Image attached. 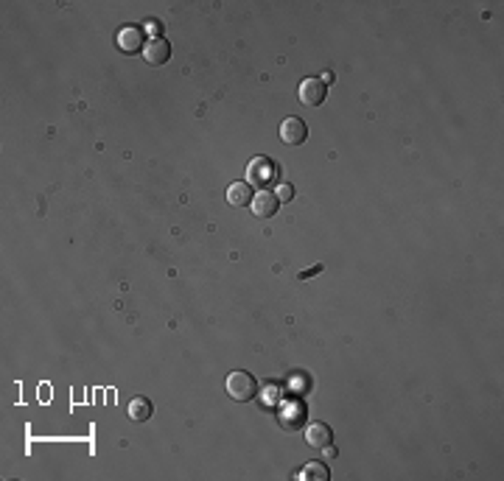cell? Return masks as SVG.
Returning <instances> with one entry per match:
<instances>
[{
  "label": "cell",
  "mask_w": 504,
  "mask_h": 481,
  "mask_svg": "<svg viewBox=\"0 0 504 481\" xmlns=\"http://www.w3.org/2000/svg\"><path fill=\"white\" fill-rule=\"evenodd\" d=\"M322 450H325V459H334V456H336V448H331V445L322 448Z\"/></svg>",
  "instance_id": "5bb4252c"
},
{
  "label": "cell",
  "mask_w": 504,
  "mask_h": 481,
  "mask_svg": "<svg viewBox=\"0 0 504 481\" xmlns=\"http://www.w3.org/2000/svg\"><path fill=\"white\" fill-rule=\"evenodd\" d=\"M250 207H252V216H255V219H272V216L277 213L280 202H277V196H274L272 190H258V193H252Z\"/></svg>",
  "instance_id": "8992f818"
},
{
  "label": "cell",
  "mask_w": 504,
  "mask_h": 481,
  "mask_svg": "<svg viewBox=\"0 0 504 481\" xmlns=\"http://www.w3.org/2000/svg\"><path fill=\"white\" fill-rule=\"evenodd\" d=\"M306 138H309L306 120H300L297 115H294V118H286V120L280 123V140H283L286 146H300V143H306Z\"/></svg>",
  "instance_id": "5b68a950"
},
{
  "label": "cell",
  "mask_w": 504,
  "mask_h": 481,
  "mask_svg": "<svg viewBox=\"0 0 504 481\" xmlns=\"http://www.w3.org/2000/svg\"><path fill=\"white\" fill-rule=\"evenodd\" d=\"M126 414H129L132 423H146V420H152V414H155V403H152L149 398H140V395H138V398L129 400Z\"/></svg>",
  "instance_id": "9c48e42d"
},
{
  "label": "cell",
  "mask_w": 504,
  "mask_h": 481,
  "mask_svg": "<svg viewBox=\"0 0 504 481\" xmlns=\"http://www.w3.org/2000/svg\"><path fill=\"white\" fill-rule=\"evenodd\" d=\"M171 59V42L165 37H149L146 45H143V62L152 65V68H160Z\"/></svg>",
  "instance_id": "3957f363"
},
{
  "label": "cell",
  "mask_w": 504,
  "mask_h": 481,
  "mask_svg": "<svg viewBox=\"0 0 504 481\" xmlns=\"http://www.w3.org/2000/svg\"><path fill=\"white\" fill-rule=\"evenodd\" d=\"M225 389H227V395L233 398L235 403H247V400L255 398V392H258V381H255V375L238 370V372H230V375H227Z\"/></svg>",
  "instance_id": "6da1fadb"
},
{
  "label": "cell",
  "mask_w": 504,
  "mask_h": 481,
  "mask_svg": "<svg viewBox=\"0 0 504 481\" xmlns=\"http://www.w3.org/2000/svg\"><path fill=\"white\" fill-rule=\"evenodd\" d=\"M227 202H230L233 207H250V202H252V187L247 185V182H233V185L227 187Z\"/></svg>",
  "instance_id": "8fae6325"
},
{
  "label": "cell",
  "mask_w": 504,
  "mask_h": 481,
  "mask_svg": "<svg viewBox=\"0 0 504 481\" xmlns=\"http://www.w3.org/2000/svg\"><path fill=\"white\" fill-rule=\"evenodd\" d=\"M274 196H277V202L283 205V202H292V196H294V190H292V185H280L277 190H274Z\"/></svg>",
  "instance_id": "4fadbf2b"
},
{
  "label": "cell",
  "mask_w": 504,
  "mask_h": 481,
  "mask_svg": "<svg viewBox=\"0 0 504 481\" xmlns=\"http://www.w3.org/2000/svg\"><path fill=\"white\" fill-rule=\"evenodd\" d=\"M306 443L311 448H328V445L334 443V431H331V425H325V423H309L306 425Z\"/></svg>",
  "instance_id": "ba28073f"
},
{
  "label": "cell",
  "mask_w": 504,
  "mask_h": 481,
  "mask_svg": "<svg viewBox=\"0 0 504 481\" xmlns=\"http://www.w3.org/2000/svg\"><path fill=\"white\" fill-rule=\"evenodd\" d=\"M277 180V165L267 160V157H255L250 160L247 165V185H255V187H267Z\"/></svg>",
  "instance_id": "7a4b0ae2"
},
{
  "label": "cell",
  "mask_w": 504,
  "mask_h": 481,
  "mask_svg": "<svg viewBox=\"0 0 504 481\" xmlns=\"http://www.w3.org/2000/svg\"><path fill=\"white\" fill-rule=\"evenodd\" d=\"M325 93H328V87L322 84V78H303L297 87V101L303 107H319L325 101Z\"/></svg>",
  "instance_id": "277c9868"
},
{
  "label": "cell",
  "mask_w": 504,
  "mask_h": 481,
  "mask_svg": "<svg viewBox=\"0 0 504 481\" xmlns=\"http://www.w3.org/2000/svg\"><path fill=\"white\" fill-rule=\"evenodd\" d=\"M280 425H283V428H297V425H303V406L289 403V411H280Z\"/></svg>",
  "instance_id": "7c38bea8"
},
{
  "label": "cell",
  "mask_w": 504,
  "mask_h": 481,
  "mask_svg": "<svg viewBox=\"0 0 504 481\" xmlns=\"http://www.w3.org/2000/svg\"><path fill=\"white\" fill-rule=\"evenodd\" d=\"M115 45L118 51H123V53H138V51H143V31L138 29V26H123L120 31L115 34Z\"/></svg>",
  "instance_id": "52a82bcc"
},
{
  "label": "cell",
  "mask_w": 504,
  "mask_h": 481,
  "mask_svg": "<svg viewBox=\"0 0 504 481\" xmlns=\"http://www.w3.org/2000/svg\"><path fill=\"white\" fill-rule=\"evenodd\" d=\"M294 479L297 481H328L331 479V470H328V465H322V462H309V465H303V470L294 473Z\"/></svg>",
  "instance_id": "30bf717a"
}]
</instances>
